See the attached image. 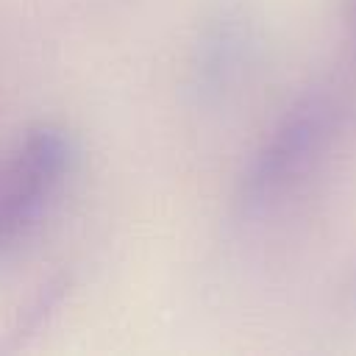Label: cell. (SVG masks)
I'll list each match as a JSON object with an SVG mask.
<instances>
[{"mask_svg":"<svg viewBox=\"0 0 356 356\" xmlns=\"http://www.w3.org/2000/svg\"><path fill=\"white\" fill-rule=\"evenodd\" d=\"M345 19H348V31L356 47V0H345Z\"/></svg>","mask_w":356,"mask_h":356,"instance_id":"277c9868","label":"cell"},{"mask_svg":"<svg viewBox=\"0 0 356 356\" xmlns=\"http://www.w3.org/2000/svg\"><path fill=\"white\" fill-rule=\"evenodd\" d=\"M348 120L350 100L339 86L317 83L298 95L253 153L239 184V209L261 214L292 195L334 150Z\"/></svg>","mask_w":356,"mask_h":356,"instance_id":"6da1fadb","label":"cell"},{"mask_svg":"<svg viewBox=\"0 0 356 356\" xmlns=\"http://www.w3.org/2000/svg\"><path fill=\"white\" fill-rule=\"evenodd\" d=\"M75 161L72 136L42 122L0 164V253L17 248L42 220Z\"/></svg>","mask_w":356,"mask_h":356,"instance_id":"7a4b0ae2","label":"cell"},{"mask_svg":"<svg viewBox=\"0 0 356 356\" xmlns=\"http://www.w3.org/2000/svg\"><path fill=\"white\" fill-rule=\"evenodd\" d=\"M342 306L356 314V264H353V270H350V275L342 286Z\"/></svg>","mask_w":356,"mask_h":356,"instance_id":"3957f363","label":"cell"}]
</instances>
